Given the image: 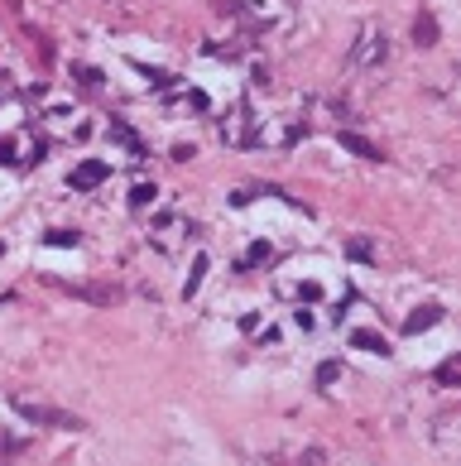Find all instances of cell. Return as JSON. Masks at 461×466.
I'll return each mask as SVG.
<instances>
[{
    "label": "cell",
    "mask_w": 461,
    "mask_h": 466,
    "mask_svg": "<svg viewBox=\"0 0 461 466\" xmlns=\"http://www.w3.org/2000/svg\"><path fill=\"white\" fill-rule=\"evenodd\" d=\"M15 409H19L29 423H39V428H63V433L87 428L77 413H63V409H53V404H34V399H24V394H15Z\"/></svg>",
    "instance_id": "1"
},
{
    "label": "cell",
    "mask_w": 461,
    "mask_h": 466,
    "mask_svg": "<svg viewBox=\"0 0 461 466\" xmlns=\"http://www.w3.org/2000/svg\"><path fill=\"white\" fill-rule=\"evenodd\" d=\"M341 149H346V154H356V159H370V164H379V159H384V149H379V145H370L366 135H356V130H341Z\"/></svg>",
    "instance_id": "2"
},
{
    "label": "cell",
    "mask_w": 461,
    "mask_h": 466,
    "mask_svg": "<svg viewBox=\"0 0 461 466\" xmlns=\"http://www.w3.org/2000/svg\"><path fill=\"white\" fill-rule=\"evenodd\" d=\"M106 178H111V164H101V159H87V164L73 169V187H96Z\"/></svg>",
    "instance_id": "3"
},
{
    "label": "cell",
    "mask_w": 461,
    "mask_h": 466,
    "mask_svg": "<svg viewBox=\"0 0 461 466\" xmlns=\"http://www.w3.org/2000/svg\"><path fill=\"white\" fill-rule=\"evenodd\" d=\"M438 322H442V308H438V303H423V308L404 322V332H428V327H438Z\"/></svg>",
    "instance_id": "4"
},
{
    "label": "cell",
    "mask_w": 461,
    "mask_h": 466,
    "mask_svg": "<svg viewBox=\"0 0 461 466\" xmlns=\"http://www.w3.org/2000/svg\"><path fill=\"white\" fill-rule=\"evenodd\" d=\"M351 346H361V351H375V356H389V342H384L379 332H370V327L351 332Z\"/></svg>",
    "instance_id": "5"
},
{
    "label": "cell",
    "mask_w": 461,
    "mask_h": 466,
    "mask_svg": "<svg viewBox=\"0 0 461 466\" xmlns=\"http://www.w3.org/2000/svg\"><path fill=\"white\" fill-rule=\"evenodd\" d=\"M111 135H115V140H120V145L130 149V159H135V164L144 159V145H140V135H135V130H130L125 120H115V125H111Z\"/></svg>",
    "instance_id": "6"
},
{
    "label": "cell",
    "mask_w": 461,
    "mask_h": 466,
    "mask_svg": "<svg viewBox=\"0 0 461 466\" xmlns=\"http://www.w3.org/2000/svg\"><path fill=\"white\" fill-rule=\"evenodd\" d=\"M413 34H418V44H423V48H433V44H438V19L423 10V15H418V24H413Z\"/></svg>",
    "instance_id": "7"
},
{
    "label": "cell",
    "mask_w": 461,
    "mask_h": 466,
    "mask_svg": "<svg viewBox=\"0 0 461 466\" xmlns=\"http://www.w3.org/2000/svg\"><path fill=\"white\" fill-rule=\"evenodd\" d=\"M346 260H375V245H370L366 236H356V241H346Z\"/></svg>",
    "instance_id": "8"
},
{
    "label": "cell",
    "mask_w": 461,
    "mask_h": 466,
    "mask_svg": "<svg viewBox=\"0 0 461 466\" xmlns=\"http://www.w3.org/2000/svg\"><path fill=\"white\" fill-rule=\"evenodd\" d=\"M202 274H207V255H197V260H192V279L183 283V293H187V298H192V293L202 288Z\"/></svg>",
    "instance_id": "9"
},
{
    "label": "cell",
    "mask_w": 461,
    "mask_h": 466,
    "mask_svg": "<svg viewBox=\"0 0 461 466\" xmlns=\"http://www.w3.org/2000/svg\"><path fill=\"white\" fill-rule=\"evenodd\" d=\"M154 197H159V192H154V187H149V183H140V187H135V192H130V202H135V207H149Z\"/></svg>",
    "instance_id": "10"
},
{
    "label": "cell",
    "mask_w": 461,
    "mask_h": 466,
    "mask_svg": "<svg viewBox=\"0 0 461 466\" xmlns=\"http://www.w3.org/2000/svg\"><path fill=\"white\" fill-rule=\"evenodd\" d=\"M48 245H77V231H48Z\"/></svg>",
    "instance_id": "11"
},
{
    "label": "cell",
    "mask_w": 461,
    "mask_h": 466,
    "mask_svg": "<svg viewBox=\"0 0 461 466\" xmlns=\"http://www.w3.org/2000/svg\"><path fill=\"white\" fill-rule=\"evenodd\" d=\"M77 77H82V87H87V92H96V87H101V73H96V68H82Z\"/></svg>",
    "instance_id": "12"
},
{
    "label": "cell",
    "mask_w": 461,
    "mask_h": 466,
    "mask_svg": "<svg viewBox=\"0 0 461 466\" xmlns=\"http://www.w3.org/2000/svg\"><path fill=\"white\" fill-rule=\"evenodd\" d=\"M337 375H341V366H337V361H327V366H322V371H317V384H332V380H337Z\"/></svg>",
    "instance_id": "13"
},
{
    "label": "cell",
    "mask_w": 461,
    "mask_h": 466,
    "mask_svg": "<svg viewBox=\"0 0 461 466\" xmlns=\"http://www.w3.org/2000/svg\"><path fill=\"white\" fill-rule=\"evenodd\" d=\"M270 255H274V250H270V245H265V241H260V245H250V265H265V260H270Z\"/></svg>",
    "instance_id": "14"
},
{
    "label": "cell",
    "mask_w": 461,
    "mask_h": 466,
    "mask_svg": "<svg viewBox=\"0 0 461 466\" xmlns=\"http://www.w3.org/2000/svg\"><path fill=\"white\" fill-rule=\"evenodd\" d=\"M303 466H322V452H308V457H303Z\"/></svg>",
    "instance_id": "15"
}]
</instances>
